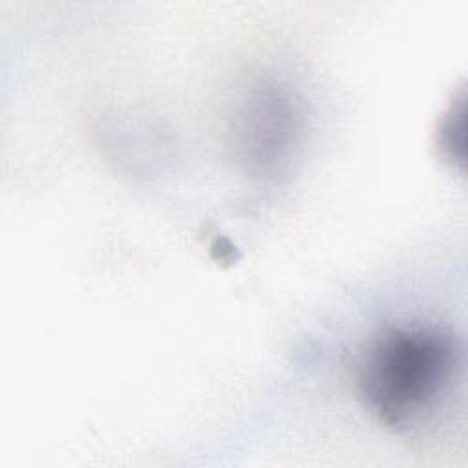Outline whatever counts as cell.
<instances>
[{"label": "cell", "mask_w": 468, "mask_h": 468, "mask_svg": "<svg viewBox=\"0 0 468 468\" xmlns=\"http://www.w3.org/2000/svg\"><path fill=\"white\" fill-rule=\"evenodd\" d=\"M461 367L455 338L431 324H400L377 336L358 366V391L395 431L428 424L444 406Z\"/></svg>", "instance_id": "cell-1"}]
</instances>
